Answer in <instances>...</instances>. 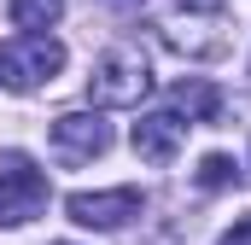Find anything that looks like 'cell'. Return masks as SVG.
I'll return each instance as SVG.
<instances>
[{
  "label": "cell",
  "instance_id": "obj_4",
  "mask_svg": "<svg viewBox=\"0 0 251 245\" xmlns=\"http://www.w3.org/2000/svg\"><path fill=\"white\" fill-rule=\"evenodd\" d=\"M53 152H59L64 164H94V158H105L111 152V122L100 117V111H64L53 122Z\"/></svg>",
  "mask_w": 251,
  "mask_h": 245
},
{
  "label": "cell",
  "instance_id": "obj_6",
  "mask_svg": "<svg viewBox=\"0 0 251 245\" xmlns=\"http://www.w3.org/2000/svg\"><path fill=\"white\" fill-rule=\"evenodd\" d=\"M181 140H187V122L176 117V111H152V117L134 122V152L146 164H176Z\"/></svg>",
  "mask_w": 251,
  "mask_h": 245
},
{
  "label": "cell",
  "instance_id": "obj_2",
  "mask_svg": "<svg viewBox=\"0 0 251 245\" xmlns=\"http://www.w3.org/2000/svg\"><path fill=\"white\" fill-rule=\"evenodd\" d=\"M47 198H53V187L35 170L29 152H0V228L35 222V216L47 210Z\"/></svg>",
  "mask_w": 251,
  "mask_h": 245
},
{
  "label": "cell",
  "instance_id": "obj_12",
  "mask_svg": "<svg viewBox=\"0 0 251 245\" xmlns=\"http://www.w3.org/2000/svg\"><path fill=\"white\" fill-rule=\"evenodd\" d=\"M59 245H70V240H59Z\"/></svg>",
  "mask_w": 251,
  "mask_h": 245
},
{
  "label": "cell",
  "instance_id": "obj_7",
  "mask_svg": "<svg viewBox=\"0 0 251 245\" xmlns=\"http://www.w3.org/2000/svg\"><path fill=\"white\" fill-rule=\"evenodd\" d=\"M176 111H187V122H216L222 117V94L210 88V82H199V76H187V82H176Z\"/></svg>",
  "mask_w": 251,
  "mask_h": 245
},
{
  "label": "cell",
  "instance_id": "obj_3",
  "mask_svg": "<svg viewBox=\"0 0 251 245\" xmlns=\"http://www.w3.org/2000/svg\"><path fill=\"white\" fill-rule=\"evenodd\" d=\"M59 70H64V47L53 35H12V41H0V82L12 94H35Z\"/></svg>",
  "mask_w": 251,
  "mask_h": 245
},
{
  "label": "cell",
  "instance_id": "obj_5",
  "mask_svg": "<svg viewBox=\"0 0 251 245\" xmlns=\"http://www.w3.org/2000/svg\"><path fill=\"white\" fill-rule=\"evenodd\" d=\"M140 204H146V193H140V187L70 193V198H64V210H70V222H76V228H123L128 216H140Z\"/></svg>",
  "mask_w": 251,
  "mask_h": 245
},
{
  "label": "cell",
  "instance_id": "obj_10",
  "mask_svg": "<svg viewBox=\"0 0 251 245\" xmlns=\"http://www.w3.org/2000/svg\"><path fill=\"white\" fill-rule=\"evenodd\" d=\"M216 245H251V216H240V222H234V228H228Z\"/></svg>",
  "mask_w": 251,
  "mask_h": 245
},
{
  "label": "cell",
  "instance_id": "obj_9",
  "mask_svg": "<svg viewBox=\"0 0 251 245\" xmlns=\"http://www.w3.org/2000/svg\"><path fill=\"white\" fill-rule=\"evenodd\" d=\"M199 187H234V158L228 152H210V158H199Z\"/></svg>",
  "mask_w": 251,
  "mask_h": 245
},
{
  "label": "cell",
  "instance_id": "obj_11",
  "mask_svg": "<svg viewBox=\"0 0 251 245\" xmlns=\"http://www.w3.org/2000/svg\"><path fill=\"white\" fill-rule=\"evenodd\" d=\"M181 6H216V0H181Z\"/></svg>",
  "mask_w": 251,
  "mask_h": 245
},
{
  "label": "cell",
  "instance_id": "obj_1",
  "mask_svg": "<svg viewBox=\"0 0 251 245\" xmlns=\"http://www.w3.org/2000/svg\"><path fill=\"white\" fill-rule=\"evenodd\" d=\"M152 94V70L140 59V47H105L94 59V76H88V99L94 105H140Z\"/></svg>",
  "mask_w": 251,
  "mask_h": 245
},
{
  "label": "cell",
  "instance_id": "obj_8",
  "mask_svg": "<svg viewBox=\"0 0 251 245\" xmlns=\"http://www.w3.org/2000/svg\"><path fill=\"white\" fill-rule=\"evenodd\" d=\"M6 18L24 29V35H41L64 18V0H6Z\"/></svg>",
  "mask_w": 251,
  "mask_h": 245
}]
</instances>
